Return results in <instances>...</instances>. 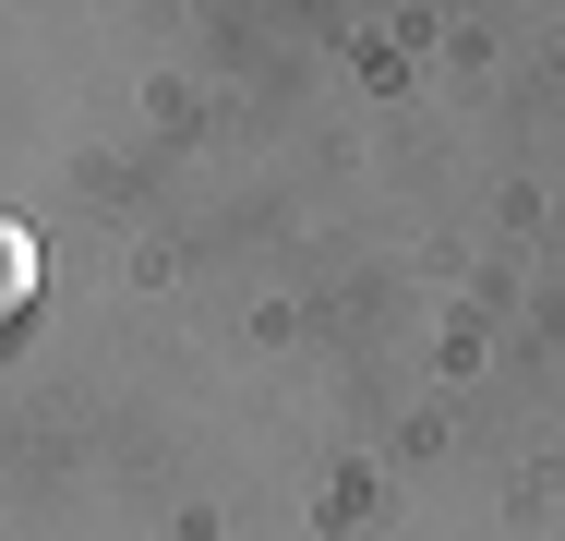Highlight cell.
I'll return each mask as SVG.
<instances>
[{
	"mask_svg": "<svg viewBox=\"0 0 565 541\" xmlns=\"http://www.w3.org/2000/svg\"><path fill=\"white\" fill-rule=\"evenodd\" d=\"M24 289H36V241H24V229H12V216H0V314H12V301H24Z\"/></svg>",
	"mask_w": 565,
	"mask_h": 541,
	"instance_id": "1",
	"label": "cell"
}]
</instances>
